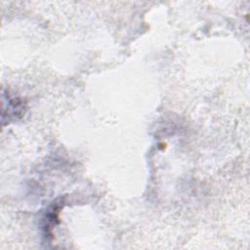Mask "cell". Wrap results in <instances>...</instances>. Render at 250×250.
<instances>
[{
	"label": "cell",
	"instance_id": "cell-1",
	"mask_svg": "<svg viewBox=\"0 0 250 250\" xmlns=\"http://www.w3.org/2000/svg\"><path fill=\"white\" fill-rule=\"evenodd\" d=\"M24 103L18 97L3 94V109H2V123L7 119V123L14 119L21 118L24 113Z\"/></svg>",
	"mask_w": 250,
	"mask_h": 250
}]
</instances>
